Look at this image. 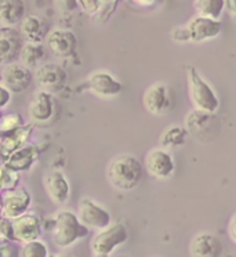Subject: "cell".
<instances>
[{"mask_svg": "<svg viewBox=\"0 0 236 257\" xmlns=\"http://www.w3.org/2000/svg\"><path fill=\"white\" fill-rule=\"evenodd\" d=\"M142 163L133 155L123 154L113 158L107 168V179L112 187L120 191H131L142 180Z\"/></svg>", "mask_w": 236, "mask_h": 257, "instance_id": "obj_1", "label": "cell"}, {"mask_svg": "<svg viewBox=\"0 0 236 257\" xmlns=\"http://www.w3.org/2000/svg\"><path fill=\"white\" fill-rule=\"evenodd\" d=\"M90 229L82 224L78 214L71 210H60L53 217L51 235L58 247H69L79 239L87 236Z\"/></svg>", "mask_w": 236, "mask_h": 257, "instance_id": "obj_2", "label": "cell"}, {"mask_svg": "<svg viewBox=\"0 0 236 257\" xmlns=\"http://www.w3.org/2000/svg\"><path fill=\"white\" fill-rule=\"evenodd\" d=\"M222 29V24L219 20L195 16L192 17L184 27H178L173 31V39L178 43H202L210 39L217 38Z\"/></svg>", "mask_w": 236, "mask_h": 257, "instance_id": "obj_3", "label": "cell"}, {"mask_svg": "<svg viewBox=\"0 0 236 257\" xmlns=\"http://www.w3.org/2000/svg\"><path fill=\"white\" fill-rule=\"evenodd\" d=\"M188 78V93L193 109L204 112H215L218 109L219 101L210 84L200 76L195 67H186Z\"/></svg>", "mask_w": 236, "mask_h": 257, "instance_id": "obj_4", "label": "cell"}, {"mask_svg": "<svg viewBox=\"0 0 236 257\" xmlns=\"http://www.w3.org/2000/svg\"><path fill=\"white\" fill-rule=\"evenodd\" d=\"M129 232L122 223H111L107 228L100 229L91 240L93 257H109L118 246L126 243Z\"/></svg>", "mask_w": 236, "mask_h": 257, "instance_id": "obj_5", "label": "cell"}, {"mask_svg": "<svg viewBox=\"0 0 236 257\" xmlns=\"http://www.w3.org/2000/svg\"><path fill=\"white\" fill-rule=\"evenodd\" d=\"M186 132L200 143L213 141L219 132V122L214 112H204L199 109L188 112L185 117Z\"/></svg>", "mask_w": 236, "mask_h": 257, "instance_id": "obj_6", "label": "cell"}, {"mask_svg": "<svg viewBox=\"0 0 236 257\" xmlns=\"http://www.w3.org/2000/svg\"><path fill=\"white\" fill-rule=\"evenodd\" d=\"M142 102L148 112L152 115L163 116L174 109L175 93L169 84L153 83L144 91Z\"/></svg>", "mask_w": 236, "mask_h": 257, "instance_id": "obj_7", "label": "cell"}, {"mask_svg": "<svg viewBox=\"0 0 236 257\" xmlns=\"http://www.w3.org/2000/svg\"><path fill=\"white\" fill-rule=\"evenodd\" d=\"M34 79L39 90L54 95L67 87L68 73L61 65L54 62H46L36 68Z\"/></svg>", "mask_w": 236, "mask_h": 257, "instance_id": "obj_8", "label": "cell"}, {"mask_svg": "<svg viewBox=\"0 0 236 257\" xmlns=\"http://www.w3.org/2000/svg\"><path fill=\"white\" fill-rule=\"evenodd\" d=\"M78 217L90 229H104L111 224V213L90 198H83L79 203Z\"/></svg>", "mask_w": 236, "mask_h": 257, "instance_id": "obj_9", "label": "cell"}, {"mask_svg": "<svg viewBox=\"0 0 236 257\" xmlns=\"http://www.w3.org/2000/svg\"><path fill=\"white\" fill-rule=\"evenodd\" d=\"M122 83L118 79H115L109 72L105 71H97L89 75L83 83H80L79 90H87L98 97H115L122 91Z\"/></svg>", "mask_w": 236, "mask_h": 257, "instance_id": "obj_10", "label": "cell"}, {"mask_svg": "<svg viewBox=\"0 0 236 257\" xmlns=\"http://www.w3.org/2000/svg\"><path fill=\"white\" fill-rule=\"evenodd\" d=\"M24 36L14 27H0V65H9L20 58Z\"/></svg>", "mask_w": 236, "mask_h": 257, "instance_id": "obj_11", "label": "cell"}, {"mask_svg": "<svg viewBox=\"0 0 236 257\" xmlns=\"http://www.w3.org/2000/svg\"><path fill=\"white\" fill-rule=\"evenodd\" d=\"M32 82H35L34 73L24 64H9L2 72V83L10 90L12 94H20L27 91Z\"/></svg>", "mask_w": 236, "mask_h": 257, "instance_id": "obj_12", "label": "cell"}, {"mask_svg": "<svg viewBox=\"0 0 236 257\" xmlns=\"http://www.w3.org/2000/svg\"><path fill=\"white\" fill-rule=\"evenodd\" d=\"M56 115V100L50 93L38 90L28 104V116L35 124H47Z\"/></svg>", "mask_w": 236, "mask_h": 257, "instance_id": "obj_13", "label": "cell"}, {"mask_svg": "<svg viewBox=\"0 0 236 257\" xmlns=\"http://www.w3.org/2000/svg\"><path fill=\"white\" fill-rule=\"evenodd\" d=\"M46 43L49 50L58 58H69L76 53L78 38L72 31L64 28H56L46 36Z\"/></svg>", "mask_w": 236, "mask_h": 257, "instance_id": "obj_14", "label": "cell"}, {"mask_svg": "<svg viewBox=\"0 0 236 257\" xmlns=\"http://www.w3.org/2000/svg\"><path fill=\"white\" fill-rule=\"evenodd\" d=\"M31 205V195L23 187L9 188L2 195V216L9 220L27 213Z\"/></svg>", "mask_w": 236, "mask_h": 257, "instance_id": "obj_15", "label": "cell"}, {"mask_svg": "<svg viewBox=\"0 0 236 257\" xmlns=\"http://www.w3.org/2000/svg\"><path fill=\"white\" fill-rule=\"evenodd\" d=\"M148 173L157 180H166L174 172L173 155L164 148H153L148 152L144 159Z\"/></svg>", "mask_w": 236, "mask_h": 257, "instance_id": "obj_16", "label": "cell"}, {"mask_svg": "<svg viewBox=\"0 0 236 257\" xmlns=\"http://www.w3.org/2000/svg\"><path fill=\"white\" fill-rule=\"evenodd\" d=\"M12 224V238L21 243L39 239L42 234L40 218L35 213H24L18 217L10 220Z\"/></svg>", "mask_w": 236, "mask_h": 257, "instance_id": "obj_17", "label": "cell"}, {"mask_svg": "<svg viewBox=\"0 0 236 257\" xmlns=\"http://www.w3.org/2000/svg\"><path fill=\"white\" fill-rule=\"evenodd\" d=\"M43 185L47 195L57 205H64L69 198L71 187L65 174L60 170H51L43 179Z\"/></svg>", "mask_w": 236, "mask_h": 257, "instance_id": "obj_18", "label": "cell"}, {"mask_svg": "<svg viewBox=\"0 0 236 257\" xmlns=\"http://www.w3.org/2000/svg\"><path fill=\"white\" fill-rule=\"evenodd\" d=\"M189 250L192 257H219L222 254V243L215 235L202 232L192 239Z\"/></svg>", "mask_w": 236, "mask_h": 257, "instance_id": "obj_19", "label": "cell"}, {"mask_svg": "<svg viewBox=\"0 0 236 257\" xmlns=\"http://www.w3.org/2000/svg\"><path fill=\"white\" fill-rule=\"evenodd\" d=\"M27 16L24 0H0V25L16 27Z\"/></svg>", "mask_w": 236, "mask_h": 257, "instance_id": "obj_20", "label": "cell"}, {"mask_svg": "<svg viewBox=\"0 0 236 257\" xmlns=\"http://www.w3.org/2000/svg\"><path fill=\"white\" fill-rule=\"evenodd\" d=\"M32 128L29 124H24L17 130H14L12 133H7L0 139V158H3L7 161L12 157L14 152L24 147V143L28 140Z\"/></svg>", "mask_w": 236, "mask_h": 257, "instance_id": "obj_21", "label": "cell"}, {"mask_svg": "<svg viewBox=\"0 0 236 257\" xmlns=\"http://www.w3.org/2000/svg\"><path fill=\"white\" fill-rule=\"evenodd\" d=\"M21 34L24 39L32 42V43H42V40L47 36V24L43 18L38 14H28L21 21Z\"/></svg>", "mask_w": 236, "mask_h": 257, "instance_id": "obj_22", "label": "cell"}, {"mask_svg": "<svg viewBox=\"0 0 236 257\" xmlns=\"http://www.w3.org/2000/svg\"><path fill=\"white\" fill-rule=\"evenodd\" d=\"M39 158V150L35 146L21 147L6 161L7 169L13 172H25L34 165Z\"/></svg>", "mask_w": 236, "mask_h": 257, "instance_id": "obj_23", "label": "cell"}, {"mask_svg": "<svg viewBox=\"0 0 236 257\" xmlns=\"http://www.w3.org/2000/svg\"><path fill=\"white\" fill-rule=\"evenodd\" d=\"M46 57V49L42 43H32V42H27L24 43L23 50L20 54V60L21 64L29 69L32 68H39L43 64V60Z\"/></svg>", "mask_w": 236, "mask_h": 257, "instance_id": "obj_24", "label": "cell"}, {"mask_svg": "<svg viewBox=\"0 0 236 257\" xmlns=\"http://www.w3.org/2000/svg\"><path fill=\"white\" fill-rule=\"evenodd\" d=\"M193 7L196 16L210 20H219L225 10L224 0H193Z\"/></svg>", "mask_w": 236, "mask_h": 257, "instance_id": "obj_25", "label": "cell"}, {"mask_svg": "<svg viewBox=\"0 0 236 257\" xmlns=\"http://www.w3.org/2000/svg\"><path fill=\"white\" fill-rule=\"evenodd\" d=\"M186 128L180 126H170L160 136V144L163 148H174L182 146L186 140Z\"/></svg>", "mask_w": 236, "mask_h": 257, "instance_id": "obj_26", "label": "cell"}, {"mask_svg": "<svg viewBox=\"0 0 236 257\" xmlns=\"http://www.w3.org/2000/svg\"><path fill=\"white\" fill-rule=\"evenodd\" d=\"M20 257H50V254H49V247L45 242L35 239L23 243Z\"/></svg>", "mask_w": 236, "mask_h": 257, "instance_id": "obj_27", "label": "cell"}, {"mask_svg": "<svg viewBox=\"0 0 236 257\" xmlns=\"http://www.w3.org/2000/svg\"><path fill=\"white\" fill-rule=\"evenodd\" d=\"M21 126H24L23 116L18 113H10L0 119V132L2 133H12L14 130H17Z\"/></svg>", "mask_w": 236, "mask_h": 257, "instance_id": "obj_28", "label": "cell"}, {"mask_svg": "<svg viewBox=\"0 0 236 257\" xmlns=\"http://www.w3.org/2000/svg\"><path fill=\"white\" fill-rule=\"evenodd\" d=\"M78 6L89 14H94L100 10V0H78Z\"/></svg>", "mask_w": 236, "mask_h": 257, "instance_id": "obj_29", "label": "cell"}, {"mask_svg": "<svg viewBox=\"0 0 236 257\" xmlns=\"http://www.w3.org/2000/svg\"><path fill=\"white\" fill-rule=\"evenodd\" d=\"M13 240L12 224L9 218H0V240Z\"/></svg>", "mask_w": 236, "mask_h": 257, "instance_id": "obj_30", "label": "cell"}, {"mask_svg": "<svg viewBox=\"0 0 236 257\" xmlns=\"http://www.w3.org/2000/svg\"><path fill=\"white\" fill-rule=\"evenodd\" d=\"M12 101V93L5 84L0 82V109H3Z\"/></svg>", "mask_w": 236, "mask_h": 257, "instance_id": "obj_31", "label": "cell"}, {"mask_svg": "<svg viewBox=\"0 0 236 257\" xmlns=\"http://www.w3.org/2000/svg\"><path fill=\"white\" fill-rule=\"evenodd\" d=\"M57 5L61 12L71 13L78 7V0H57Z\"/></svg>", "mask_w": 236, "mask_h": 257, "instance_id": "obj_32", "label": "cell"}, {"mask_svg": "<svg viewBox=\"0 0 236 257\" xmlns=\"http://www.w3.org/2000/svg\"><path fill=\"white\" fill-rule=\"evenodd\" d=\"M224 5L228 14L236 20V0H224Z\"/></svg>", "mask_w": 236, "mask_h": 257, "instance_id": "obj_33", "label": "cell"}, {"mask_svg": "<svg viewBox=\"0 0 236 257\" xmlns=\"http://www.w3.org/2000/svg\"><path fill=\"white\" fill-rule=\"evenodd\" d=\"M228 234H229L230 239L236 243V213L232 216L229 224H228Z\"/></svg>", "mask_w": 236, "mask_h": 257, "instance_id": "obj_34", "label": "cell"}, {"mask_svg": "<svg viewBox=\"0 0 236 257\" xmlns=\"http://www.w3.org/2000/svg\"><path fill=\"white\" fill-rule=\"evenodd\" d=\"M135 5H138V6H151L153 5L156 0H133Z\"/></svg>", "mask_w": 236, "mask_h": 257, "instance_id": "obj_35", "label": "cell"}, {"mask_svg": "<svg viewBox=\"0 0 236 257\" xmlns=\"http://www.w3.org/2000/svg\"><path fill=\"white\" fill-rule=\"evenodd\" d=\"M50 257H68V256H61V254H56V256H50Z\"/></svg>", "mask_w": 236, "mask_h": 257, "instance_id": "obj_36", "label": "cell"}, {"mask_svg": "<svg viewBox=\"0 0 236 257\" xmlns=\"http://www.w3.org/2000/svg\"><path fill=\"white\" fill-rule=\"evenodd\" d=\"M116 257H130V256H116Z\"/></svg>", "mask_w": 236, "mask_h": 257, "instance_id": "obj_37", "label": "cell"}]
</instances>
